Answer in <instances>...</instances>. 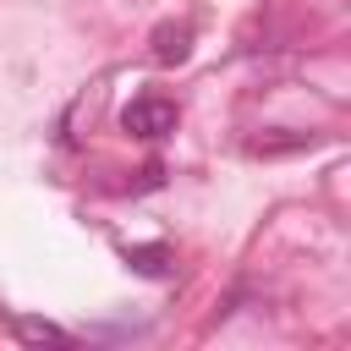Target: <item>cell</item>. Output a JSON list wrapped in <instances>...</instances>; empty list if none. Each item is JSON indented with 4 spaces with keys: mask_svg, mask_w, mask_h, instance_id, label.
<instances>
[{
    "mask_svg": "<svg viewBox=\"0 0 351 351\" xmlns=\"http://www.w3.org/2000/svg\"><path fill=\"white\" fill-rule=\"evenodd\" d=\"M176 121H181V110H176L170 99H159V93H143V99H132V104L121 110V132H132V137H143V143L170 137Z\"/></svg>",
    "mask_w": 351,
    "mask_h": 351,
    "instance_id": "6da1fadb",
    "label": "cell"
},
{
    "mask_svg": "<svg viewBox=\"0 0 351 351\" xmlns=\"http://www.w3.org/2000/svg\"><path fill=\"white\" fill-rule=\"evenodd\" d=\"M186 49H192V27H186V22H165V27H154V60H159V66L186 60Z\"/></svg>",
    "mask_w": 351,
    "mask_h": 351,
    "instance_id": "7a4b0ae2",
    "label": "cell"
},
{
    "mask_svg": "<svg viewBox=\"0 0 351 351\" xmlns=\"http://www.w3.org/2000/svg\"><path fill=\"white\" fill-rule=\"evenodd\" d=\"M11 329H16V340H27V346H55V351H71V346H77L60 324H44V318H16Z\"/></svg>",
    "mask_w": 351,
    "mask_h": 351,
    "instance_id": "3957f363",
    "label": "cell"
},
{
    "mask_svg": "<svg viewBox=\"0 0 351 351\" xmlns=\"http://www.w3.org/2000/svg\"><path fill=\"white\" fill-rule=\"evenodd\" d=\"M126 263L137 274H170V247H126Z\"/></svg>",
    "mask_w": 351,
    "mask_h": 351,
    "instance_id": "277c9868",
    "label": "cell"
}]
</instances>
